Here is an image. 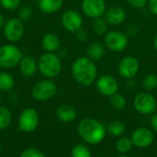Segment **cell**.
Instances as JSON below:
<instances>
[{"instance_id":"41","label":"cell","mask_w":157,"mask_h":157,"mask_svg":"<svg viewBox=\"0 0 157 157\" xmlns=\"http://www.w3.org/2000/svg\"><path fill=\"white\" fill-rule=\"evenodd\" d=\"M1 101H2V96H1V94H0V103H1Z\"/></svg>"},{"instance_id":"1","label":"cell","mask_w":157,"mask_h":157,"mask_svg":"<svg viewBox=\"0 0 157 157\" xmlns=\"http://www.w3.org/2000/svg\"><path fill=\"white\" fill-rule=\"evenodd\" d=\"M71 72L75 81L82 86H91L98 78V67L86 55L79 56L73 62Z\"/></svg>"},{"instance_id":"2","label":"cell","mask_w":157,"mask_h":157,"mask_svg":"<svg viewBox=\"0 0 157 157\" xmlns=\"http://www.w3.org/2000/svg\"><path fill=\"white\" fill-rule=\"evenodd\" d=\"M77 132L81 139L91 145L100 144L106 137L107 128L99 121L93 118L81 120L77 126Z\"/></svg>"},{"instance_id":"20","label":"cell","mask_w":157,"mask_h":157,"mask_svg":"<svg viewBox=\"0 0 157 157\" xmlns=\"http://www.w3.org/2000/svg\"><path fill=\"white\" fill-rule=\"evenodd\" d=\"M63 5V0H38L39 9L47 15L58 12Z\"/></svg>"},{"instance_id":"13","label":"cell","mask_w":157,"mask_h":157,"mask_svg":"<svg viewBox=\"0 0 157 157\" xmlns=\"http://www.w3.org/2000/svg\"><path fill=\"white\" fill-rule=\"evenodd\" d=\"M96 88L101 95L110 98L119 91V83L117 79L110 75H103L97 78Z\"/></svg>"},{"instance_id":"19","label":"cell","mask_w":157,"mask_h":157,"mask_svg":"<svg viewBox=\"0 0 157 157\" xmlns=\"http://www.w3.org/2000/svg\"><path fill=\"white\" fill-rule=\"evenodd\" d=\"M106 46L100 41H93L86 48V56L94 62L100 61L106 54Z\"/></svg>"},{"instance_id":"23","label":"cell","mask_w":157,"mask_h":157,"mask_svg":"<svg viewBox=\"0 0 157 157\" xmlns=\"http://www.w3.org/2000/svg\"><path fill=\"white\" fill-rule=\"evenodd\" d=\"M132 146L133 144L131 140V137L129 138L126 136L119 137V139L117 140L115 144V149L120 155H126L132 150Z\"/></svg>"},{"instance_id":"6","label":"cell","mask_w":157,"mask_h":157,"mask_svg":"<svg viewBox=\"0 0 157 157\" xmlns=\"http://www.w3.org/2000/svg\"><path fill=\"white\" fill-rule=\"evenodd\" d=\"M156 98L149 92L138 93L133 98L134 109L143 115H151L156 111Z\"/></svg>"},{"instance_id":"8","label":"cell","mask_w":157,"mask_h":157,"mask_svg":"<svg viewBox=\"0 0 157 157\" xmlns=\"http://www.w3.org/2000/svg\"><path fill=\"white\" fill-rule=\"evenodd\" d=\"M129 44V38L124 32L119 30L108 31L104 37V45L107 49L113 52H121L124 51Z\"/></svg>"},{"instance_id":"37","label":"cell","mask_w":157,"mask_h":157,"mask_svg":"<svg viewBox=\"0 0 157 157\" xmlns=\"http://www.w3.org/2000/svg\"><path fill=\"white\" fill-rule=\"evenodd\" d=\"M5 22H6V21H5V17H4V16L0 13V29H3Z\"/></svg>"},{"instance_id":"25","label":"cell","mask_w":157,"mask_h":157,"mask_svg":"<svg viewBox=\"0 0 157 157\" xmlns=\"http://www.w3.org/2000/svg\"><path fill=\"white\" fill-rule=\"evenodd\" d=\"M109 102H110L111 107L117 110L124 109L127 105V100H126L125 97L120 93H116L113 96H111L109 98Z\"/></svg>"},{"instance_id":"35","label":"cell","mask_w":157,"mask_h":157,"mask_svg":"<svg viewBox=\"0 0 157 157\" xmlns=\"http://www.w3.org/2000/svg\"><path fill=\"white\" fill-rule=\"evenodd\" d=\"M148 7L151 13L157 16V0H149L148 1Z\"/></svg>"},{"instance_id":"28","label":"cell","mask_w":157,"mask_h":157,"mask_svg":"<svg viewBox=\"0 0 157 157\" xmlns=\"http://www.w3.org/2000/svg\"><path fill=\"white\" fill-rule=\"evenodd\" d=\"M71 157H92V153L86 145L79 144L72 148Z\"/></svg>"},{"instance_id":"14","label":"cell","mask_w":157,"mask_h":157,"mask_svg":"<svg viewBox=\"0 0 157 157\" xmlns=\"http://www.w3.org/2000/svg\"><path fill=\"white\" fill-rule=\"evenodd\" d=\"M131 140L133 146L137 148H147L153 144L155 135L152 130L145 127H139L132 132Z\"/></svg>"},{"instance_id":"10","label":"cell","mask_w":157,"mask_h":157,"mask_svg":"<svg viewBox=\"0 0 157 157\" xmlns=\"http://www.w3.org/2000/svg\"><path fill=\"white\" fill-rule=\"evenodd\" d=\"M61 24L66 31L75 33L83 27V17L75 9H67L62 14Z\"/></svg>"},{"instance_id":"32","label":"cell","mask_w":157,"mask_h":157,"mask_svg":"<svg viewBox=\"0 0 157 157\" xmlns=\"http://www.w3.org/2000/svg\"><path fill=\"white\" fill-rule=\"evenodd\" d=\"M124 33L128 38H136L140 34V28L136 24H130L126 27Z\"/></svg>"},{"instance_id":"7","label":"cell","mask_w":157,"mask_h":157,"mask_svg":"<svg viewBox=\"0 0 157 157\" xmlns=\"http://www.w3.org/2000/svg\"><path fill=\"white\" fill-rule=\"evenodd\" d=\"M40 122V116L36 109L27 108L21 111L17 120V129L25 133L34 132Z\"/></svg>"},{"instance_id":"24","label":"cell","mask_w":157,"mask_h":157,"mask_svg":"<svg viewBox=\"0 0 157 157\" xmlns=\"http://www.w3.org/2000/svg\"><path fill=\"white\" fill-rule=\"evenodd\" d=\"M92 28H93L94 32L97 35L105 36L109 29V24H108L107 20L105 19V17H98V18L93 19Z\"/></svg>"},{"instance_id":"26","label":"cell","mask_w":157,"mask_h":157,"mask_svg":"<svg viewBox=\"0 0 157 157\" xmlns=\"http://www.w3.org/2000/svg\"><path fill=\"white\" fill-rule=\"evenodd\" d=\"M12 116L10 110L4 107L0 106V131L6 130L11 123Z\"/></svg>"},{"instance_id":"15","label":"cell","mask_w":157,"mask_h":157,"mask_svg":"<svg viewBox=\"0 0 157 157\" xmlns=\"http://www.w3.org/2000/svg\"><path fill=\"white\" fill-rule=\"evenodd\" d=\"M104 17L107 20L109 25L119 26V25L123 24L126 21L127 14H126V11L122 7L119 6H112L107 8Z\"/></svg>"},{"instance_id":"22","label":"cell","mask_w":157,"mask_h":157,"mask_svg":"<svg viewBox=\"0 0 157 157\" xmlns=\"http://www.w3.org/2000/svg\"><path fill=\"white\" fill-rule=\"evenodd\" d=\"M15 79L7 72L2 71L0 72V91L2 92H9L14 88Z\"/></svg>"},{"instance_id":"3","label":"cell","mask_w":157,"mask_h":157,"mask_svg":"<svg viewBox=\"0 0 157 157\" xmlns=\"http://www.w3.org/2000/svg\"><path fill=\"white\" fill-rule=\"evenodd\" d=\"M38 70L46 78H54L62 71V59L55 52H45L38 59Z\"/></svg>"},{"instance_id":"31","label":"cell","mask_w":157,"mask_h":157,"mask_svg":"<svg viewBox=\"0 0 157 157\" xmlns=\"http://www.w3.org/2000/svg\"><path fill=\"white\" fill-rule=\"evenodd\" d=\"M19 157H46V155L36 148H27L20 154Z\"/></svg>"},{"instance_id":"39","label":"cell","mask_w":157,"mask_h":157,"mask_svg":"<svg viewBox=\"0 0 157 157\" xmlns=\"http://www.w3.org/2000/svg\"><path fill=\"white\" fill-rule=\"evenodd\" d=\"M116 157H129L128 155H119L118 156Z\"/></svg>"},{"instance_id":"4","label":"cell","mask_w":157,"mask_h":157,"mask_svg":"<svg viewBox=\"0 0 157 157\" xmlns=\"http://www.w3.org/2000/svg\"><path fill=\"white\" fill-rule=\"evenodd\" d=\"M23 54L18 47L14 44L0 46V68L11 69L18 65Z\"/></svg>"},{"instance_id":"12","label":"cell","mask_w":157,"mask_h":157,"mask_svg":"<svg viewBox=\"0 0 157 157\" xmlns=\"http://www.w3.org/2000/svg\"><path fill=\"white\" fill-rule=\"evenodd\" d=\"M81 9L85 16L95 19L104 17L107 5L105 0H82Z\"/></svg>"},{"instance_id":"11","label":"cell","mask_w":157,"mask_h":157,"mask_svg":"<svg viewBox=\"0 0 157 157\" xmlns=\"http://www.w3.org/2000/svg\"><path fill=\"white\" fill-rule=\"evenodd\" d=\"M140 63L135 56H124L118 64V73L124 79L133 78L139 72Z\"/></svg>"},{"instance_id":"36","label":"cell","mask_w":157,"mask_h":157,"mask_svg":"<svg viewBox=\"0 0 157 157\" xmlns=\"http://www.w3.org/2000/svg\"><path fill=\"white\" fill-rule=\"evenodd\" d=\"M150 124H151V128L154 132H157V114H154L151 118V121H150Z\"/></svg>"},{"instance_id":"9","label":"cell","mask_w":157,"mask_h":157,"mask_svg":"<svg viewBox=\"0 0 157 157\" xmlns=\"http://www.w3.org/2000/svg\"><path fill=\"white\" fill-rule=\"evenodd\" d=\"M2 29L5 38L8 41L17 42L23 37L25 27L23 21L18 17H10L5 22Z\"/></svg>"},{"instance_id":"38","label":"cell","mask_w":157,"mask_h":157,"mask_svg":"<svg viewBox=\"0 0 157 157\" xmlns=\"http://www.w3.org/2000/svg\"><path fill=\"white\" fill-rule=\"evenodd\" d=\"M153 43H154V47H155V51L157 52V34L155 36V38H154V41H153Z\"/></svg>"},{"instance_id":"21","label":"cell","mask_w":157,"mask_h":157,"mask_svg":"<svg viewBox=\"0 0 157 157\" xmlns=\"http://www.w3.org/2000/svg\"><path fill=\"white\" fill-rule=\"evenodd\" d=\"M126 132L125 124L119 120L112 121L107 126V132H109L111 136L114 137H121Z\"/></svg>"},{"instance_id":"16","label":"cell","mask_w":157,"mask_h":157,"mask_svg":"<svg viewBox=\"0 0 157 157\" xmlns=\"http://www.w3.org/2000/svg\"><path fill=\"white\" fill-rule=\"evenodd\" d=\"M19 72L25 77H32L35 75L38 70V61L30 55H25L22 57L18 63Z\"/></svg>"},{"instance_id":"17","label":"cell","mask_w":157,"mask_h":157,"mask_svg":"<svg viewBox=\"0 0 157 157\" xmlns=\"http://www.w3.org/2000/svg\"><path fill=\"white\" fill-rule=\"evenodd\" d=\"M76 116V110L70 105H61L56 109V117L63 123L73 122Z\"/></svg>"},{"instance_id":"33","label":"cell","mask_w":157,"mask_h":157,"mask_svg":"<svg viewBox=\"0 0 157 157\" xmlns=\"http://www.w3.org/2000/svg\"><path fill=\"white\" fill-rule=\"evenodd\" d=\"M149 0H126L128 5L134 9H143L148 6Z\"/></svg>"},{"instance_id":"27","label":"cell","mask_w":157,"mask_h":157,"mask_svg":"<svg viewBox=\"0 0 157 157\" xmlns=\"http://www.w3.org/2000/svg\"><path fill=\"white\" fill-rule=\"evenodd\" d=\"M142 86L146 91H152L157 88V75L155 74H147L142 79Z\"/></svg>"},{"instance_id":"34","label":"cell","mask_w":157,"mask_h":157,"mask_svg":"<svg viewBox=\"0 0 157 157\" xmlns=\"http://www.w3.org/2000/svg\"><path fill=\"white\" fill-rule=\"evenodd\" d=\"M75 37L79 41L86 42L88 40V32L82 28L81 29H79L78 31L75 32Z\"/></svg>"},{"instance_id":"18","label":"cell","mask_w":157,"mask_h":157,"mask_svg":"<svg viewBox=\"0 0 157 157\" xmlns=\"http://www.w3.org/2000/svg\"><path fill=\"white\" fill-rule=\"evenodd\" d=\"M41 47L47 52H55L60 50L61 40L55 33H47L41 39Z\"/></svg>"},{"instance_id":"42","label":"cell","mask_w":157,"mask_h":157,"mask_svg":"<svg viewBox=\"0 0 157 157\" xmlns=\"http://www.w3.org/2000/svg\"><path fill=\"white\" fill-rule=\"evenodd\" d=\"M156 110H157V105H156Z\"/></svg>"},{"instance_id":"5","label":"cell","mask_w":157,"mask_h":157,"mask_svg":"<svg viewBox=\"0 0 157 157\" xmlns=\"http://www.w3.org/2000/svg\"><path fill=\"white\" fill-rule=\"evenodd\" d=\"M57 91V86L52 79H44L36 83L31 88V97L37 101L51 99Z\"/></svg>"},{"instance_id":"30","label":"cell","mask_w":157,"mask_h":157,"mask_svg":"<svg viewBox=\"0 0 157 157\" xmlns=\"http://www.w3.org/2000/svg\"><path fill=\"white\" fill-rule=\"evenodd\" d=\"M33 15V10L29 6H23L19 8L18 10V18L23 20H28Z\"/></svg>"},{"instance_id":"40","label":"cell","mask_w":157,"mask_h":157,"mask_svg":"<svg viewBox=\"0 0 157 157\" xmlns=\"http://www.w3.org/2000/svg\"><path fill=\"white\" fill-rule=\"evenodd\" d=\"M1 155H2V147L0 145V156H1Z\"/></svg>"},{"instance_id":"29","label":"cell","mask_w":157,"mask_h":157,"mask_svg":"<svg viewBox=\"0 0 157 157\" xmlns=\"http://www.w3.org/2000/svg\"><path fill=\"white\" fill-rule=\"evenodd\" d=\"M0 5L6 10H16L21 5V0H0Z\"/></svg>"}]
</instances>
